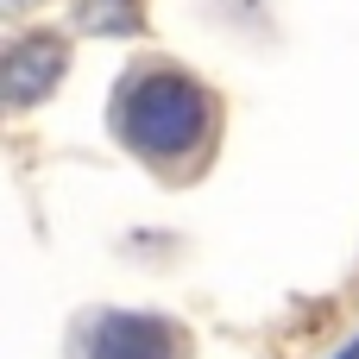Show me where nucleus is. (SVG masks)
Instances as JSON below:
<instances>
[{"instance_id": "2", "label": "nucleus", "mask_w": 359, "mask_h": 359, "mask_svg": "<svg viewBox=\"0 0 359 359\" xmlns=\"http://www.w3.org/2000/svg\"><path fill=\"white\" fill-rule=\"evenodd\" d=\"M183 334L151 316H101L82 341V359H177Z\"/></svg>"}, {"instance_id": "4", "label": "nucleus", "mask_w": 359, "mask_h": 359, "mask_svg": "<svg viewBox=\"0 0 359 359\" xmlns=\"http://www.w3.org/2000/svg\"><path fill=\"white\" fill-rule=\"evenodd\" d=\"M82 25L95 32H139V0H82Z\"/></svg>"}, {"instance_id": "5", "label": "nucleus", "mask_w": 359, "mask_h": 359, "mask_svg": "<svg viewBox=\"0 0 359 359\" xmlns=\"http://www.w3.org/2000/svg\"><path fill=\"white\" fill-rule=\"evenodd\" d=\"M6 6H13V13H19V6H32V0H6Z\"/></svg>"}, {"instance_id": "3", "label": "nucleus", "mask_w": 359, "mask_h": 359, "mask_svg": "<svg viewBox=\"0 0 359 359\" xmlns=\"http://www.w3.org/2000/svg\"><path fill=\"white\" fill-rule=\"evenodd\" d=\"M63 76V38L50 32H32L6 50V101L13 107H32L38 95H50V82Z\"/></svg>"}, {"instance_id": "1", "label": "nucleus", "mask_w": 359, "mask_h": 359, "mask_svg": "<svg viewBox=\"0 0 359 359\" xmlns=\"http://www.w3.org/2000/svg\"><path fill=\"white\" fill-rule=\"evenodd\" d=\"M114 133L126 139V151H139L145 164L183 177L196 158H208L215 139V101L202 95V82H189L170 63H139L120 95H114Z\"/></svg>"}]
</instances>
